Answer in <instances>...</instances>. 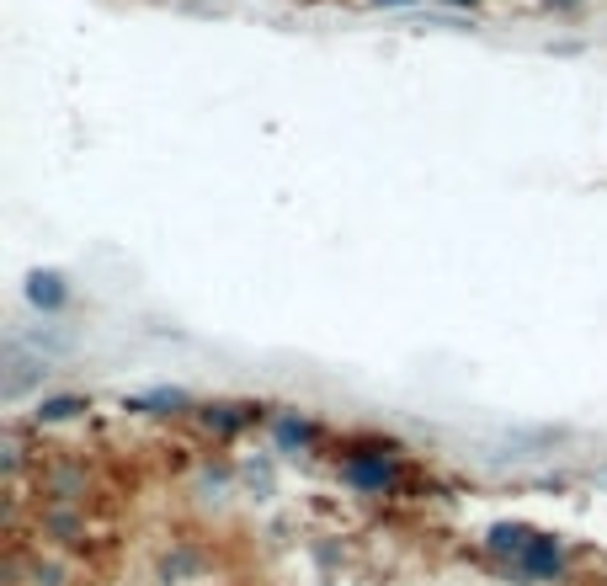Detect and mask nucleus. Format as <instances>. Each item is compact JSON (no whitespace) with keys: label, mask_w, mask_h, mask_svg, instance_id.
<instances>
[{"label":"nucleus","mask_w":607,"mask_h":586,"mask_svg":"<svg viewBox=\"0 0 607 586\" xmlns=\"http://www.w3.org/2000/svg\"><path fill=\"white\" fill-rule=\"evenodd\" d=\"M32 299H38V305H60V299H64L60 278H32Z\"/></svg>","instance_id":"f257e3e1"}]
</instances>
